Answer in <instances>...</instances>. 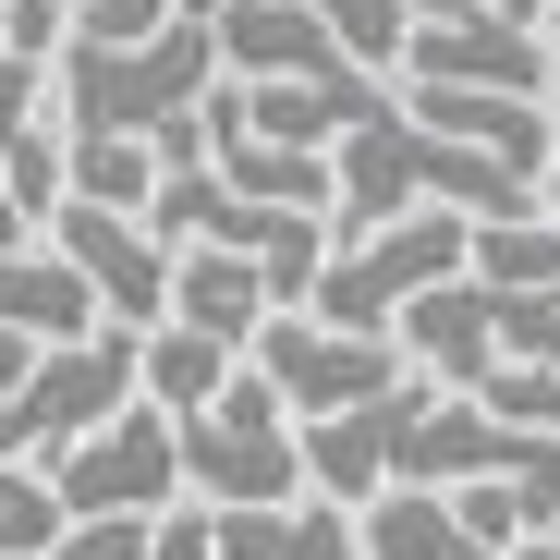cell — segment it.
Here are the masks:
<instances>
[{
  "label": "cell",
  "instance_id": "obj_8",
  "mask_svg": "<svg viewBox=\"0 0 560 560\" xmlns=\"http://www.w3.org/2000/svg\"><path fill=\"white\" fill-rule=\"evenodd\" d=\"M402 73L415 85H476V98H536L548 110V49L512 13H427L402 37Z\"/></svg>",
  "mask_w": 560,
  "mask_h": 560
},
{
  "label": "cell",
  "instance_id": "obj_5",
  "mask_svg": "<svg viewBox=\"0 0 560 560\" xmlns=\"http://www.w3.org/2000/svg\"><path fill=\"white\" fill-rule=\"evenodd\" d=\"M244 353H256L244 378L293 415V427H329V415H365V402L402 390V353H390V341H353V329H317V317H268Z\"/></svg>",
  "mask_w": 560,
  "mask_h": 560
},
{
  "label": "cell",
  "instance_id": "obj_32",
  "mask_svg": "<svg viewBox=\"0 0 560 560\" xmlns=\"http://www.w3.org/2000/svg\"><path fill=\"white\" fill-rule=\"evenodd\" d=\"M0 13H13V0H0Z\"/></svg>",
  "mask_w": 560,
  "mask_h": 560
},
{
  "label": "cell",
  "instance_id": "obj_10",
  "mask_svg": "<svg viewBox=\"0 0 560 560\" xmlns=\"http://www.w3.org/2000/svg\"><path fill=\"white\" fill-rule=\"evenodd\" d=\"M0 329L37 341V353H61V341L110 329V317H98V293H85V280H73L49 244H13V256H0Z\"/></svg>",
  "mask_w": 560,
  "mask_h": 560
},
{
  "label": "cell",
  "instance_id": "obj_25",
  "mask_svg": "<svg viewBox=\"0 0 560 560\" xmlns=\"http://www.w3.org/2000/svg\"><path fill=\"white\" fill-rule=\"evenodd\" d=\"M147 560H220V548H208V512H183V500L147 512Z\"/></svg>",
  "mask_w": 560,
  "mask_h": 560
},
{
  "label": "cell",
  "instance_id": "obj_7",
  "mask_svg": "<svg viewBox=\"0 0 560 560\" xmlns=\"http://www.w3.org/2000/svg\"><path fill=\"white\" fill-rule=\"evenodd\" d=\"M37 244L98 293V317L110 329H159L171 317V244L147 232V220H110V208H49L37 220Z\"/></svg>",
  "mask_w": 560,
  "mask_h": 560
},
{
  "label": "cell",
  "instance_id": "obj_24",
  "mask_svg": "<svg viewBox=\"0 0 560 560\" xmlns=\"http://www.w3.org/2000/svg\"><path fill=\"white\" fill-rule=\"evenodd\" d=\"M208 548L220 560H280V512H208Z\"/></svg>",
  "mask_w": 560,
  "mask_h": 560
},
{
  "label": "cell",
  "instance_id": "obj_15",
  "mask_svg": "<svg viewBox=\"0 0 560 560\" xmlns=\"http://www.w3.org/2000/svg\"><path fill=\"white\" fill-rule=\"evenodd\" d=\"M305 13H317V37H329L353 73L402 61V37H415V13H402V0H305Z\"/></svg>",
  "mask_w": 560,
  "mask_h": 560
},
{
  "label": "cell",
  "instance_id": "obj_6",
  "mask_svg": "<svg viewBox=\"0 0 560 560\" xmlns=\"http://www.w3.org/2000/svg\"><path fill=\"white\" fill-rule=\"evenodd\" d=\"M183 500V476H171V415H147V402H122L98 439H73L61 463H49V512L61 524H110V512H171Z\"/></svg>",
  "mask_w": 560,
  "mask_h": 560
},
{
  "label": "cell",
  "instance_id": "obj_4",
  "mask_svg": "<svg viewBox=\"0 0 560 560\" xmlns=\"http://www.w3.org/2000/svg\"><path fill=\"white\" fill-rule=\"evenodd\" d=\"M122 402H135V329H85V341H61V353L25 365L13 415H0V463L37 476V463H61L73 439H98Z\"/></svg>",
  "mask_w": 560,
  "mask_h": 560
},
{
  "label": "cell",
  "instance_id": "obj_29",
  "mask_svg": "<svg viewBox=\"0 0 560 560\" xmlns=\"http://www.w3.org/2000/svg\"><path fill=\"white\" fill-rule=\"evenodd\" d=\"M536 49H548V85H560V13H548V25H536Z\"/></svg>",
  "mask_w": 560,
  "mask_h": 560
},
{
  "label": "cell",
  "instance_id": "obj_12",
  "mask_svg": "<svg viewBox=\"0 0 560 560\" xmlns=\"http://www.w3.org/2000/svg\"><path fill=\"white\" fill-rule=\"evenodd\" d=\"M171 317L196 329V341H220V353H244V341L268 329V293H256V268H244V256L183 244V256H171Z\"/></svg>",
  "mask_w": 560,
  "mask_h": 560
},
{
  "label": "cell",
  "instance_id": "obj_17",
  "mask_svg": "<svg viewBox=\"0 0 560 560\" xmlns=\"http://www.w3.org/2000/svg\"><path fill=\"white\" fill-rule=\"evenodd\" d=\"M488 329H500V365H548L560 378V280L548 293H488Z\"/></svg>",
  "mask_w": 560,
  "mask_h": 560
},
{
  "label": "cell",
  "instance_id": "obj_22",
  "mask_svg": "<svg viewBox=\"0 0 560 560\" xmlns=\"http://www.w3.org/2000/svg\"><path fill=\"white\" fill-rule=\"evenodd\" d=\"M61 37H73V25L49 13V0H13V13H0V49H13V61H37V73L61 61Z\"/></svg>",
  "mask_w": 560,
  "mask_h": 560
},
{
  "label": "cell",
  "instance_id": "obj_13",
  "mask_svg": "<svg viewBox=\"0 0 560 560\" xmlns=\"http://www.w3.org/2000/svg\"><path fill=\"white\" fill-rule=\"evenodd\" d=\"M353 560H488V548L451 524V500L390 488V500H365V512H353Z\"/></svg>",
  "mask_w": 560,
  "mask_h": 560
},
{
  "label": "cell",
  "instance_id": "obj_9",
  "mask_svg": "<svg viewBox=\"0 0 560 560\" xmlns=\"http://www.w3.org/2000/svg\"><path fill=\"white\" fill-rule=\"evenodd\" d=\"M390 353H402V378L451 390V402H476V378L500 365V329H488V293L476 280H439V293H415L390 317Z\"/></svg>",
  "mask_w": 560,
  "mask_h": 560
},
{
  "label": "cell",
  "instance_id": "obj_23",
  "mask_svg": "<svg viewBox=\"0 0 560 560\" xmlns=\"http://www.w3.org/2000/svg\"><path fill=\"white\" fill-rule=\"evenodd\" d=\"M49 560H147V524H135V512H110V524H61Z\"/></svg>",
  "mask_w": 560,
  "mask_h": 560
},
{
  "label": "cell",
  "instance_id": "obj_16",
  "mask_svg": "<svg viewBox=\"0 0 560 560\" xmlns=\"http://www.w3.org/2000/svg\"><path fill=\"white\" fill-rule=\"evenodd\" d=\"M476 415L512 427V439H560V378H548V365H488V378H476Z\"/></svg>",
  "mask_w": 560,
  "mask_h": 560
},
{
  "label": "cell",
  "instance_id": "obj_11",
  "mask_svg": "<svg viewBox=\"0 0 560 560\" xmlns=\"http://www.w3.org/2000/svg\"><path fill=\"white\" fill-rule=\"evenodd\" d=\"M232 365H244V353H220V341H196L183 317H159V329H135V402L183 427V415H208V402L232 390Z\"/></svg>",
  "mask_w": 560,
  "mask_h": 560
},
{
  "label": "cell",
  "instance_id": "obj_14",
  "mask_svg": "<svg viewBox=\"0 0 560 560\" xmlns=\"http://www.w3.org/2000/svg\"><path fill=\"white\" fill-rule=\"evenodd\" d=\"M147 196H159V147H135V135H85V147H61V208L147 220Z\"/></svg>",
  "mask_w": 560,
  "mask_h": 560
},
{
  "label": "cell",
  "instance_id": "obj_28",
  "mask_svg": "<svg viewBox=\"0 0 560 560\" xmlns=\"http://www.w3.org/2000/svg\"><path fill=\"white\" fill-rule=\"evenodd\" d=\"M402 13H415V25H427V13H488V0H402Z\"/></svg>",
  "mask_w": 560,
  "mask_h": 560
},
{
  "label": "cell",
  "instance_id": "obj_21",
  "mask_svg": "<svg viewBox=\"0 0 560 560\" xmlns=\"http://www.w3.org/2000/svg\"><path fill=\"white\" fill-rule=\"evenodd\" d=\"M37 122H49V73L0 49V147H13V135H37Z\"/></svg>",
  "mask_w": 560,
  "mask_h": 560
},
{
  "label": "cell",
  "instance_id": "obj_27",
  "mask_svg": "<svg viewBox=\"0 0 560 560\" xmlns=\"http://www.w3.org/2000/svg\"><path fill=\"white\" fill-rule=\"evenodd\" d=\"M13 244H37V232H25V208H13V196H0V256H13Z\"/></svg>",
  "mask_w": 560,
  "mask_h": 560
},
{
  "label": "cell",
  "instance_id": "obj_18",
  "mask_svg": "<svg viewBox=\"0 0 560 560\" xmlns=\"http://www.w3.org/2000/svg\"><path fill=\"white\" fill-rule=\"evenodd\" d=\"M61 548V512H49V476L0 463V560H49Z\"/></svg>",
  "mask_w": 560,
  "mask_h": 560
},
{
  "label": "cell",
  "instance_id": "obj_3",
  "mask_svg": "<svg viewBox=\"0 0 560 560\" xmlns=\"http://www.w3.org/2000/svg\"><path fill=\"white\" fill-rule=\"evenodd\" d=\"M463 232H476V220H390V232H365V244H329L305 317L317 329H353V341H390V317L415 293L463 280Z\"/></svg>",
  "mask_w": 560,
  "mask_h": 560
},
{
  "label": "cell",
  "instance_id": "obj_1",
  "mask_svg": "<svg viewBox=\"0 0 560 560\" xmlns=\"http://www.w3.org/2000/svg\"><path fill=\"white\" fill-rule=\"evenodd\" d=\"M61 147H85V135H171V122H196V98L220 85V49H208V25H159V37H135V49H85V37H61Z\"/></svg>",
  "mask_w": 560,
  "mask_h": 560
},
{
  "label": "cell",
  "instance_id": "obj_31",
  "mask_svg": "<svg viewBox=\"0 0 560 560\" xmlns=\"http://www.w3.org/2000/svg\"><path fill=\"white\" fill-rule=\"evenodd\" d=\"M512 560H560V536H536V548H512Z\"/></svg>",
  "mask_w": 560,
  "mask_h": 560
},
{
  "label": "cell",
  "instance_id": "obj_20",
  "mask_svg": "<svg viewBox=\"0 0 560 560\" xmlns=\"http://www.w3.org/2000/svg\"><path fill=\"white\" fill-rule=\"evenodd\" d=\"M280 560H353V512L293 500V512H280Z\"/></svg>",
  "mask_w": 560,
  "mask_h": 560
},
{
  "label": "cell",
  "instance_id": "obj_26",
  "mask_svg": "<svg viewBox=\"0 0 560 560\" xmlns=\"http://www.w3.org/2000/svg\"><path fill=\"white\" fill-rule=\"evenodd\" d=\"M232 13V0H171V25H220Z\"/></svg>",
  "mask_w": 560,
  "mask_h": 560
},
{
  "label": "cell",
  "instance_id": "obj_30",
  "mask_svg": "<svg viewBox=\"0 0 560 560\" xmlns=\"http://www.w3.org/2000/svg\"><path fill=\"white\" fill-rule=\"evenodd\" d=\"M536 220H548V232H560V159H548V208H536Z\"/></svg>",
  "mask_w": 560,
  "mask_h": 560
},
{
  "label": "cell",
  "instance_id": "obj_19",
  "mask_svg": "<svg viewBox=\"0 0 560 560\" xmlns=\"http://www.w3.org/2000/svg\"><path fill=\"white\" fill-rule=\"evenodd\" d=\"M0 196L25 208V232H37L49 208H61V135H49V122H37V135H13V147H0Z\"/></svg>",
  "mask_w": 560,
  "mask_h": 560
},
{
  "label": "cell",
  "instance_id": "obj_2",
  "mask_svg": "<svg viewBox=\"0 0 560 560\" xmlns=\"http://www.w3.org/2000/svg\"><path fill=\"white\" fill-rule=\"evenodd\" d=\"M171 476L196 488V512H293L305 500V463H293V415H280L244 365L208 415L171 427Z\"/></svg>",
  "mask_w": 560,
  "mask_h": 560
}]
</instances>
